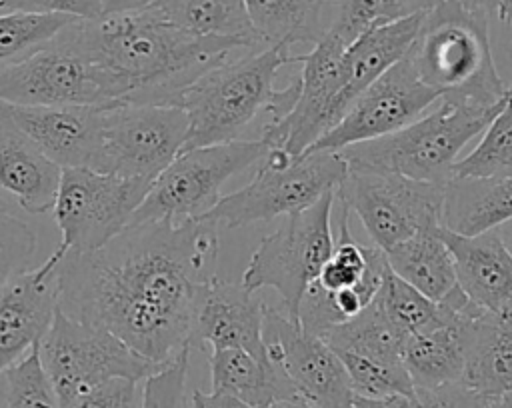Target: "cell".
I'll return each instance as SVG.
<instances>
[{
    "label": "cell",
    "instance_id": "cell-1",
    "mask_svg": "<svg viewBox=\"0 0 512 408\" xmlns=\"http://www.w3.org/2000/svg\"><path fill=\"white\" fill-rule=\"evenodd\" d=\"M218 248V224L204 218L130 224L102 248L58 262V306L168 364L192 348Z\"/></svg>",
    "mask_w": 512,
    "mask_h": 408
},
{
    "label": "cell",
    "instance_id": "cell-2",
    "mask_svg": "<svg viewBox=\"0 0 512 408\" xmlns=\"http://www.w3.org/2000/svg\"><path fill=\"white\" fill-rule=\"evenodd\" d=\"M72 44L96 66L108 106L176 104L200 76L252 44L238 38L196 36L152 6L74 20L64 28Z\"/></svg>",
    "mask_w": 512,
    "mask_h": 408
},
{
    "label": "cell",
    "instance_id": "cell-3",
    "mask_svg": "<svg viewBox=\"0 0 512 408\" xmlns=\"http://www.w3.org/2000/svg\"><path fill=\"white\" fill-rule=\"evenodd\" d=\"M300 62L292 46L274 44L240 58H228L188 86L178 102L188 114L184 150L240 140L260 112L272 120L284 118L300 94V76L282 90L274 78L282 66Z\"/></svg>",
    "mask_w": 512,
    "mask_h": 408
},
{
    "label": "cell",
    "instance_id": "cell-4",
    "mask_svg": "<svg viewBox=\"0 0 512 408\" xmlns=\"http://www.w3.org/2000/svg\"><path fill=\"white\" fill-rule=\"evenodd\" d=\"M504 100L486 104L466 98H440L438 106L408 126L340 150L348 170L392 172L414 180L446 184L460 150L496 118Z\"/></svg>",
    "mask_w": 512,
    "mask_h": 408
},
{
    "label": "cell",
    "instance_id": "cell-5",
    "mask_svg": "<svg viewBox=\"0 0 512 408\" xmlns=\"http://www.w3.org/2000/svg\"><path fill=\"white\" fill-rule=\"evenodd\" d=\"M406 54L418 78L440 98L496 104L508 94L492 60L488 18L458 0H440L424 14Z\"/></svg>",
    "mask_w": 512,
    "mask_h": 408
},
{
    "label": "cell",
    "instance_id": "cell-6",
    "mask_svg": "<svg viewBox=\"0 0 512 408\" xmlns=\"http://www.w3.org/2000/svg\"><path fill=\"white\" fill-rule=\"evenodd\" d=\"M348 174L340 152L316 150L292 156L284 148L268 146L254 176L240 190L222 196L200 218L228 228L268 222L316 204L334 192Z\"/></svg>",
    "mask_w": 512,
    "mask_h": 408
},
{
    "label": "cell",
    "instance_id": "cell-7",
    "mask_svg": "<svg viewBox=\"0 0 512 408\" xmlns=\"http://www.w3.org/2000/svg\"><path fill=\"white\" fill-rule=\"evenodd\" d=\"M38 354L64 408H72L108 380L140 382L166 366L138 354L116 334L70 318L60 306L38 344Z\"/></svg>",
    "mask_w": 512,
    "mask_h": 408
},
{
    "label": "cell",
    "instance_id": "cell-8",
    "mask_svg": "<svg viewBox=\"0 0 512 408\" xmlns=\"http://www.w3.org/2000/svg\"><path fill=\"white\" fill-rule=\"evenodd\" d=\"M150 186V180L94 168H62L52 208L62 238L42 264L54 270L66 254L102 248L130 224Z\"/></svg>",
    "mask_w": 512,
    "mask_h": 408
},
{
    "label": "cell",
    "instance_id": "cell-9",
    "mask_svg": "<svg viewBox=\"0 0 512 408\" xmlns=\"http://www.w3.org/2000/svg\"><path fill=\"white\" fill-rule=\"evenodd\" d=\"M334 204L336 190L324 194L316 204L284 216L282 226L258 242L242 274V284L250 290H276L282 310L296 322L300 302L334 246L330 226Z\"/></svg>",
    "mask_w": 512,
    "mask_h": 408
},
{
    "label": "cell",
    "instance_id": "cell-10",
    "mask_svg": "<svg viewBox=\"0 0 512 408\" xmlns=\"http://www.w3.org/2000/svg\"><path fill=\"white\" fill-rule=\"evenodd\" d=\"M266 150L268 144L264 138L232 140L182 150L152 182L130 224L200 218L222 198L220 188L224 182L238 172L256 166Z\"/></svg>",
    "mask_w": 512,
    "mask_h": 408
},
{
    "label": "cell",
    "instance_id": "cell-11",
    "mask_svg": "<svg viewBox=\"0 0 512 408\" xmlns=\"http://www.w3.org/2000/svg\"><path fill=\"white\" fill-rule=\"evenodd\" d=\"M336 200L358 216L374 246L388 252L426 230L442 228L444 184L392 172L348 170Z\"/></svg>",
    "mask_w": 512,
    "mask_h": 408
},
{
    "label": "cell",
    "instance_id": "cell-12",
    "mask_svg": "<svg viewBox=\"0 0 512 408\" xmlns=\"http://www.w3.org/2000/svg\"><path fill=\"white\" fill-rule=\"evenodd\" d=\"M188 114L176 104L104 108L94 170L154 182L184 150Z\"/></svg>",
    "mask_w": 512,
    "mask_h": 408
},
{
    "label": "cell",
    "instance_id": "cell-13",
    "mask_svg": "<svg viewBox=\"0 0 512 408\" xmlns=\"http://www.w3.org/2000/svg\"><path fill=\"white\" fill-rule=\"evenodd\" d=\"M0 102L12 106H108L96 66L58 32L0 72Z\"/></svg>",
    "mask_w": 512,
    "mask_h": 408
},
{
    "label": "cell",
    "instance_id": "cell-14",
    "mask_svg": "<svg viewBox=\"0 0 512 408\" xmlns=\"http://www.w3.org/2000/svg\"><path fill=\"white\" fill-rule=\"evenodd\" d=\"M440 96L416 74L408 54L370 84L346 110L342 120L306 152H340L346 146L392 134L414 122Z\"/></svg>",
    "mask_w": 512,
    "mask_h": 408
},
{
    "label": "cell",
    "instance_id": "cell-15",
    "mask_svg": "<svg viewBox=\"0 0 512 408\" xmlns=\"http://www.w3.org/2000/svg\"><path fill=\"white\" fill-rule=\"evenodd\" d=\"M262 334L270 360L284 370L298 396L316 408H352L348 372L324 338L306 332L276 306H266Z\"/></svg>",
    "mask_w": 512,
    "mask_h": 408
},
{
    "label": "cell",
    "instance_id": "cell-16",
    "mask_svg": "<svg viewBox=\"0 0 512 408\" xmlns=\"http://www.w3.org/2000/svg\"><path fill=\"white\" fill-rule=\"evenodd\" d=\"M346 44L326 32L310 52L300 54V94L294 108L280 120L262 128L268 146L284 148L292 156H302L320 136L330 130V106L340 90V66Z\"/></svg>",
    "mask_w": 512,
    "mask_h": 408
},
{
    "label": "cell",
    "instance_id": "cell-17",
    "mask_svg": "<svg viewBox=\"0 0 512 408\" xmlns=\"http://www.w3.org/2000/svg\"><path fill=\"white\" fill-rule=\"evenodd\" d=\"M56 310V268L40 264L0 286V374L40 344Z\"/></svg>",
    "mask_w": 512,
    "mask_h": 408
},
{
    "label": "cell",
    "instance_id": "cell-18",
    "mask_svg": "<svg viewBox=\"0 0 512 408\" xmlns=\"http://www.w3.org/2000/svg\"><path fill=\"white\" fill-rule=\"evenodd\" d=\"M264 310L258 290L240 282L212 276L204 288L194 334V342L210 344L212 350L242 348L260 360H270L264 342Z\"/></svg>",
    "mask_w": 512,
    "mask_h": 408
},
{
    "label": "cell",
    "instance_id": "cell-19",
    "mask_svg": "<svg viewBox=\"0 0 512 408\" xmlns=\"http://www.w3.org/2000/svg\"><path fill=\"white\" fill-rule=\"evenodd\" d=\"M14 122L60 168H92L104 106H12Z\"/></svg>",
    "mask_w": 512,
    "mask_h": 408
},
{
    "label": "cell",
    "instance_id": "cell-20",
    "mask_svg": "<svg viewBox=\"0 0 512 408\" xmlns=\"http://www.w3.org/2000/svg\"><path fill=\"white\" fill-rule=\"evenodd\" d=\"M454 256L458 288L478 308L494 316H512V252L496 230L460 236L440 228Z\"/></svg>",
    "mask_w": 512,
    "mask_h": 408
},
{
    "label": "cell",
    "instance_id": "cell-21",
    "mask_svg": "<svg viewBox=\"0 0 512 408\" xmlns=\"http://www.w3.org/2000/svg\"><path fill=\"white\" fill-rule=\"evenodd\" d=\"M424 14L376 24L346 48L340 66V90L330 106V128L342 120L352 102L370 84L406 56L420 30Z\"/></svg>",
    "mask_w": 512,
    "mask_h": 408
},
{
    "label": "cell",
    "instance_id": "cell-22",
    "mask_svg": "<svg viewBox=\"0 0 512 408\" xmlns=\"http://www.w3.org/2000/svg\"><path fill=\"white\" fill-rule=\"evenodd\" d=\"M62 168L14 122L6 102H0V186L28 214L54 208Z\"/></svg>",
    "mask_w": 512,
    "mask_h": 408
},
{
    "label": "cell",
    "instance_id": "cell-23",
    "mask_svg": "<svg viewBox=\"0 0 512 408\" xmlns=\"http://www.w3.org/2000/svg\"><path fill=\"white\" fill-rule=\"evenodd\" d=\"M512 220V174L452 176L444 184L442 228L478 236Z\"/></svg>",
    "mask_w": 512,
    "mask_h": 408
},
{
    "label": "cell",
    "instance_id": "cell-24",
    "mask_svg": "<svg viewBox=\"0 0 512 408\" xmlns=\"http://www.w3.org/2000/svg\"><path fill=\"white\" fill-rule=\"evenodd\" d=\"M460 382L484 398L512 392V316H494L486 310L470 316Z\"/></svg>",
    "mask_w": 512,
    "mask_h": 408
},
{
    "label": "cell",
    "instance_id": "cell-25",
    "mask_svg": "<svg viewBox=\"0 0 512 408\" xmlns=\"http://www.w3.org/2000/svg\"><path fill=\"white\" fill-rule=\"evenodd\" d=\"M212 390L226 392L252 408L298 396L284 370L272 360H260L242 348L212 350L208 356Z\"/></svg>",
    "mask_w": 512,
    "mask_h": 408
},
{
    "label": "cell",
    "instance_id": "cell-26",
    "mask_svg": "<svg viewBox=\"0 0 512 408\" xmlns=\"http://www.w3.org/2000/svg\"><path fill=\"white\" fill-rule=\"evenodd\" d=\"M482 308H474L462 318L434 330L414 334L406 340L402 362L414 388H440L460 382L466 364L468 320Z\"/></svg>",
    "mask_w": 512,
    "mask_h": 408
},
{
    "label": "cell",
    "instance_id": "cell-27",
    "mask_svg": "<svg viewBox=\"0 0 512 408\" xmlns=\"http://www.w3.org/2000/svg\"><path fill=\"white\" fill-rule=\"evenodd\" d=\"M388 268L434 302L446 300L456 288L454 256L440 230L410 236L386 252Z\"/></svg>",
    "mask_w": 512,
    "mask_h": 408
},
{
    "label": "cell",
    "instance_id": "cell-28",
    "mask_svg": "<svg viewBox=\"0 0 512 408\" xmlns=\"http://www.w3.org/2000/svg\"><path fill=\"white\" fill-rule=\"evenodd\" d=\"M328 2L330 0H244V6L264 46H314L326 34Z\"/></svg>",
    "mask_w": 512,
    "mask_h": 408
},
{
    "label": "cell",
    "instance_id": "cell-29",
    "mask_svg": "<svg viewBox=\"0 0 512 408\" xmlns=\"http://www.w3.org/2000/svg\"><path fill=\"white\" fill-rule=\"evenodd\" d=\"M168 22L196 34L238 38L264 48L254 32L244 0H154L150 4Z\"/></svg>",
    "mask_w": 512,
    "mask_h": 408
},
{
    "label": "cell",
    "instance_id": "cell-30",
    "mask_svg": "<svg viewBox=\"0 0 512 408\" xmlns=\"http://www.w3.org/2000/svg\"><path fill=\"white\" fill-rule=\"evenodd\" d=\"M320 338H324L336 352H354L376 360L402 362V352L410 336L388 316L374 296L364 310L350 320L336 324Z\"/></svg>",
    "mask_w": 512,
    "mask_h": 408
},
{
    "label": "cell",
    "instance_id": "cell-31",
    "mask_svg": "<svg viewBox=\"0 0 512 408\" xmlns=\"http://www.w3.org/2000/svg\"><path fill=\"white\" fill-rule=\"evenodd\" d=\"M74 16L0 12V72L58 36Z\"/></svg>",
    "mask_w": 512,
    "mask_h": 408
},
{
    "label": "cell",
    "instance_id": "cell-32",
    "mask_svg": "<svg viewBox=\"0 0 512 408\" xmlns=\"http://www.w3.org/2000/svg\"><path fill=\"white\" fill-rule=\"evenodd\" d=\"M512 174V98L486 126L482 140L452 166V176H508Z\"/></svg>",
    "mask_w": 512,
    "mask_h": 408
},
{
    "label": "cell",
    "instance_id": "cell-33",
    "mask_svg": "<svg viewBox=\"0 0 512 408\" xmlns=\"http://www.w3.org/2000/svg\"><path fill=\"white\" fill-rule=\"evenodd\" d=\"M338 356L348 372L350 386L356 396L378 400L414 392V382L404 362H386L354 352H338Z\"/></svg>",
    "mask_w": 512,
    "mask_h": 408
},
{
    "label": "cell",
    "instance_id": "cell-34",
    "mask_svg": "<svg viewBox=\"0 0 512 408\" xmlns=\"http://www.w3.org/2000/svg\"><path fill=\"white\" fill-rule=\"evenodd\" d=\"M4 404L6 408H64L42 368L38 346L4 372Z\"/></svg>",
    "mask_w": 512,
    "mask_h": 408
},
{
    "label": "cell",
    "instance_id": "cell-35",
    "mask_svg": "<svg viewBox=\"0 0 512 408\" xmlns=\"http://www.w3.org/2000/svg\"><path fill=\"white\" fill-rule=\"evenodd\" d=\"M488 398L476 394L462 382L440 388H414L412 394H396L388 398L356 396L352 408H486Z\"/></svg>",
    "mask_w": 512,
    "mask_h": 408
},
{
    "label": "cell",
    "instance_id": "cell-36",
    "mask_svg": "<svg viewBox=\"0 0 512 408\" xmlns=\"http://www.w3.org/2000/svg\"><path fill=\"white\" fill-rule=\"evenodd\" d=\"M36 250V232L0 202V286L28 270Z\"/></svg>",
    "mask_w": 512,
    "mask_h": 408
},
{
    "label": "cell",
    "instance_id": "cell-37",
    "mask_svg": "<svg viewBox=\"0 0 512 408\" xmlns=\"http://www.w3.org/2000/svg\"><path fill=\"white\" fill-rule=\"evenodd\" d=\"M386 0H330L326 32L346 46L376 24H382Z\"/></svg>",
    "mask_w": 512,
    "mask_h": 408
},
{
    "label": "cell",
    "instance_id": "cell-38",
    "mask_svg": "<svg viewBox=\"0 0 512 408\" xmlns=\"http://www.w3.org/2000/svg\"><path fill=\"white\" fill-rule=\"evenodd\" d=\"M190 346L184 348L174 360L164 368L154 372L144 380L142 386V406L140 408H182L184 388L188 374Z\"/></svg>",
    "mask_w": 512,
    "mask_h": 408
},
{
    "label": "cell",
    "instance_id": "cell-39",
    "mask_svg": "<svg viewBox=\"0 0 512 408\" xmlns=\"http://www.w3.org/2000/svg\"><path fill=\"white\" fill-rule=\"evenodd\" d=\"M2 12H34V14H66L78 20L102 16L104 0H0Z\"/></svg>",
    "mask_w": 512,
    "mask_h": 408
},
{
    "label": "cell",
    "instance_id": "cell-40",
    "mask_svg": "<svg viewBox=\"0 0 512 408\" xmlns=\"http://www.w3.org/2000/svg\"><path fill=\"white\" fill-rule=\"evenodd\" d=\"M142 390L130 378H114L82 396L72 408H140Z\"/></svg>",
    "mask_w": 512,
    "mask_h": 408
},
{
    "label": "cell",
    "instance_id": "cell-41",
    "mask_svg": "<svg viewBox=\"0 0 512 408\" xmlns=\"http://www.w3.org/2000/svg\"><path fill=\"white\" fill-rule=\"evenodd\" d=\"M464 8L490 18H496L504 24L512 22V0H458Z\"/></svg>",
    "mask_w": 512,
    "mask_h": 408
},
{
    "label": "cell",
    "instance_id": "cell-42",
    "mask_svg": "<svg viewBox=\"0 0 512 408\" xmlns=\"http://www.w3.org/2000/svg\"><path fill=\"white\" fill-rule=\"evenodd\" d=\"M440 0H386V10H384V22L400 20L406 16L414 14H424L432 10Z\"/></svg>",
    "mask_w": 512,
    "mask_h": 408
},
{
    "label": "cell",
    "instance_id": "cell-43",
    "mask_svg": "<svg viewBox=\"0 0 512 408\" xmlns=\"http://www.w3.org/2000/svg\"><path fill=\"white\" fill-rule=\"evenodd\" d=\"M192 408H252L248 404H244L242 400L226 394V392H202V390H194L192 392V400H190Z\"/></svg>",
    "mask_w": 512,
    "mask_h": 408
},
{
    "label": "cell",
    "instance_id": "cell-44",
    "mask_svg": "<svg viewBox=\"0 0 512 408\" xmlns=\"http://www.w3.org/2000/svg\"><path fill=\"white\" fill-rule=\"evenodd\" d=\"M154 0H104L102 16L104 14H122V12H134L148 8Z\"/></svg>",
    "mask_w": 512,
    "mask_h": 408
},
{
    "label": "cell",
    "instance_id": "cell-45",
    "mask_svg": "<svg viewBox=\"0 0 512 408\" xmlns=\"http://www.w3.org/2000/svg\"><path fill=\"white\" fill-rule=\"evenodd\" d=\"M264 408H316L314 404H310L308 400H304L302 396H292V398H282V400H276Z\"/></svg>",
    "mask_w": 512,
    "mask_h": 408
},
{
    "label": "cell",
    "instance_id": "cell-46",
    "mask_svg": "<svg viewBox=\"0 0 512 408\" xmlns=\"http://www.w3.org/2000/svg\"><path fill=\"white\" fill-rule=\"evenodd\" d=\"M486 408H512V402L506 396H502V398H488Z\"/></svg>",
    "mask_w": 512,
    "mask_h": 408
},
{
    "label": "cell",
    "instance_id": "cell-47",
    "mask_svg": "<svg viewBox=\"0 0 512 408\" xmlns=\"http://www.w3.org/2000/svg\"><path fill=\"white\" fill-rule=\"evenodd\" d=\"M508 96L512 98V82H510V86H508Z\"/></svg>",
    "mask_w": 512,
    "mask_h": 408
},
{
    "label": "cell",
    "instance_id": "cell-48",
    "mask_svg": "<svg viewBox=\"0 0 512 408\" xmlns=\"http://www.w3.org/2000/svg\"><path fill=\"white\" fill-rule=\"evenodd\" d=\"M506 398L512 402V392H510V394H506Z\"/></svg>",
    "mask_w": 512,
    "mask_h": 408
},
{
    "label": "cell",
    "instance_id": "cell-49",
    "mask_svg": "<svg viewBox=\"0 0 512 408\" xmlns=\"http://www.w3.org/2000/svg\"><path fill=\"white\" fill-rule=\"evenodd\" d=\"M0 12H2V4H0Z\"/></svg>",
    "mask_w": 512,
    "mask_h": 408
}]
</instances>
